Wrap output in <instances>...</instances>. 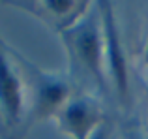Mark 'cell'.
I'll use <instances>...</instances> for the list:
<instances>
[{
    "mask_svg": "<svg viewBox=\"0 0 148 139\" xmlns=\"http://www.w3.org/2000/svg\"><path fill=\"white\" fill-rule=\"evenodd\" d=\"M62 43L68 53L69 70L79 81L94 83L99 92H107V73L103 70V30H101V15L96 8L88 10L81 21L60 34Z\"/></svg>",
    "mask_w": 148,
    "mask_h": 139,
    "instance_id": "cell-1",
    "label": "cell"
},
{
    "mask_svg": "<svg viewBox=\"0 0 148 139\" xmlns=\"http://www.w3.org/2000/svg\"><path fill=\"white\" fill-rule=\"evenodd\" d=\"M10 53L17 62L26 92V115L23 128L26 130L30 124L38 120L56 117V113L64 107V103L71 98V83L58 73L40 70L13 47H10Z\"/></svg>",
    "mask_w": 148,
    "mask_h": 139,
    "instance_id": "cell-2",
    "label": "cell"
},
{
    "mask_svg": "<svg viewBox=\"0 0 148 139\" xmlns=\"http://www.w3.org/2000/svg\"><path fill=\"white\" fill-rule=\"evenodd\" d=\"M26 115V92L23 75L10 53V45L0 40V126L6 132L23 128Z\"/></svg>",
    "mask_w": 148,
    "mask_h": 139,
    "instance_id": "cell-3",
    "label": "cell"
},
{
    "mask_svg": "<svg viewBox=\"0 0 148 139\" xmlns=\"http://www.w3.org/2000/svg\"><path fill=\"white\" fill-rule=\"evenodd\" d=\"M101 15V30H103V53H105V73L111 79L120 102L126 103L130 98V72L124 53V45L120 41V32L116 26V17L112 11V4L103 0L98 2Z\"/></svg>",
    "mask_w": 148,
    "mask_h": 139,
    "instance_id": "cell-4",
    "label": "cell"
},
{
    "mask_svg": "<svg viewBox=\"0 0 148 139\" xmlns=\"http://www.w3.org/2000/svg\"><path fill=\"white\" fill-rule=\"evenodd\" d=\"M56 126L69 139H90L94 132L105 122L103 107L92 94H71L56 113Z\"/></svg>",
    "mask_w": 148,
    "mask_h": 139,
    "instance_id": "cell-5",
    "label": "cell"
},
{
    "mask_svg": "<svg viewBox=\"0 0 148 139\" xmlns=\"http://www.w3.org/2000/svg\"><path fill=\"white\" fill-rule=\"evenodd\" d=\"M13 6L36 15L54 32L62 34L88 13L90 4L84 0H34V2H13Z\"/></svg>",
    "mask_w": 148,
    "mask_h": 139,
    "instance_id": "cell-6",
    "label": "cell"
},
{
    "mask_svg": "<svg viewBox=\"0 0 148 139\" xmlns=\"http://www.w3.org/2000/svg\"><path fill=\"white\" fill-rule=\"evenodd\" d=\"M109 137H111V126H109L107 120H105L103 124L94 132V136H92L90 139H109Z\"/></svg>",
    "mask_w": 148,
    "mask_h": 139,
    "instance_id": "cell-7",
    "label": "cell"
},
{
    "mask_svg": "<svg viewBox=\"0 0 148 139\" xmlns=\"http://www.w3.org/2000/svg\"><path fill=\"white\" fill-rule=\"evenodd\" d=\"M122 139H143V136H141V132H139L137 128H133V126H127V128L124 130Z\"/></svg>",
    "mask_w": 148,
    "mask_h": 139,
    "instance_id": "cell-8",
    "label": "cell"
},
{
    "mask_svg": "<svg viewBox=\"0 0 148 139\" xmlns=\"http://www.w3.org/2000/svg\"><path fill=\"white\" fill-rule=\"evenodd\" d=\"M145 60H146V66H148V47H146V53H145Z\"/></svg>",
    "mask_w": 148,
    "mask_h": 139,
    "instance_id": "cell-9",
    "label": "cell"
}]
</instances>
